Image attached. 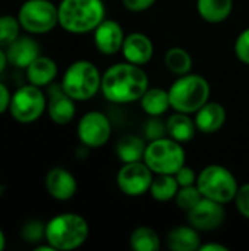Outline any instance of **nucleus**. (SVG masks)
<instances>
[{"instance_id": "23", "label": "nucleus", "mask_w": 249, "mask_h": 251, "mask_svg": "<svg viewBox=\"0 0 249 251\" xmlns=\"http://www.w3.org/2000/svg\"><path fill=\"white\" fill-rule=\"evenodd\" d=\"M142 110L151 116H161L170 109L169 91L160 87H148L144 96L139 100Z\"/></svg>"}, {"instance_id": "6", "label": "nucleus", "mask_w": 249, "mask_h": 251, "mask_svg": "<svg viewBox=\"0 0 249 251\" xmlns=\"http://www.w3.org/2000/svg\"><path fill=\"white\" fill-rule=\"evenodd\" d=\"M186 160L182 143L167 137L151 140L147 144L144 162L154 175H175Z\"/></svg>"}, {"instance_id": "22", "label": "nucleus", "mask_w": 249, "mask_h": 251, "mask_svg": "<svg viewBox=\"0 0 249 251\" xmlns=\"http://www.w3.org/2000/svg\"><path fill=\"white\" fill-rule=\"evenodd\" d=\"M233 10V0H197V12L208 24L225 22Z\"/></svg>"}, {"instance_id": "13", "label": "nucleus", "mask_w": 249, "mask_h": 251, "mask_svg": "<svg viewBox=\"0 0 249 251\" xmlns=\"http://www.w3.org/2000/svg\"><path fill=\"white\" fill-rule=\"evenodd\" d=\"M94 44L101 54L113 56L122 50L125 32L122 25L114 19H104L94 31Z\"/></svg>"}, {"instance_id": "9", "label": "nucleus", "mask_w": 249, "mask_h": 251, "mask_svg": "<svg viewBox=\"0 0 249 251\" xmlns=\"http://www.w3.org/2000/svg\"><path fill=\"white\" fill-rule=\"evenodd\" d=\"M47 107V99L40 87L28 84L15 91L10 99L9 112L12 118L19 124H32L44 113Z\"/></svg>"}, {"instance_id": "19", "label": "nucleus", "mask_w": 249, "mask_h": 251, "mask_svg": "<svg viewBox=\"0 0 249 251\" xmlns=\"http://www.w3.org/2000/svg\"><path fill=\"white\" fill-rule=\"evenodd\" d=\"M166 244L172 251H197L201 247V235L192 225H181L169 231Z\"/></svg>"}, {"instance_id": "25", "label": "nucleus", "mask_w": 249, "mask_h": 251, "mask_svg": "<svg viewBox=\"0 0 249 251\" xmlns=\"http://www.w3.org/2000/svg\"><path fill=\"white\" fill-rule=\"evenodd\" d=\"M164 66L176 76L186 75L192 69V56L183 47H170L164 54Z\"/></svg>"}, {"instance_id": "35", "label": "nucleus", "mask_w": 249, "mask_h": 251, "mask_svg": "<svg viewBox=\"0 0 249 251\" xmlns=\"http://www.w3.org/2000/svg\"><path fill=\"white\" fill-rule=\"evenodd\" d=\"M157 0H122L123 6L129 12H145L156 4Z\"/></svg>"}, {"instance_id": "3", "label": "nucleus", "mask_w": 249, "mask_h": 251, "mask_svg": "<svg viewBox=\"0 0 249 251\" xmlns=\"http://www.w3.org/2000/svg\"><path fill=\"white\" fill-rule=\"evenodd\" d=\"M88 222L78 213H60L45 225V241L54 250L79 249L88 238Z\"/></svg>"}, {"instance_id": "18", "label": "nucleus", "mask_w": 249, "mask_h": 251, "mask_svg": "<svg viewBox=\"0 0 249 251\" xmlns=\"http://www.w3.org/2000/svg\"><path fill=\"white\" fill-rule=\"evenodd\" d=\"M7 60L15 68L26 69V66L40 56V46L31 37H18L7 47Z\"/></svg>"}, {"instance_id": "30", "label": "nucleus", "mask_w": 249, "mask_h": 251, "mask_svg": "<svg viewBox=\"0 0 249 251\" xmlns=\"http://www.w3.org/2000/svg\"><path fill=\"white\" fill-rule=\"evenodd\" d=\"M22 237L28 243H38L43 238L45 240V225L38 221H29L22 229Z\"/></svg>"}, {"instance_id": "15", "label": "nucleus", "mask_w": 249, "mask_h": 251, "mask_svg": "<svg viewBox=\"0 0 249 251\" xmlns=\"http://www.w3.org/2000/svg\"><path fill=\"white\" fill-rule=\"evenodd\" d=\"M45 188L53 199L59 201H66L76 194L78 184L75 176L68 169L56 166L50 169L45 175Z\"/></svg>"}, {"instance_id": "33", "label": "nucleus", "mask_w": 249, "mask_h": 251, "mask_svg": "<svg viewBox=\"0 0 249 251\" xmlns=\"http://www.w3.org/2000/svg\"><path fill=\"white\" fill-rule=\"evenodd\" d=\"M233 201L236 203L238 212L245 219H249V182L248 184H244V185H239L236 197H235Z\"/></svg>"}, {"instance_id": "31", "label": "nucleus", "mask_w": 249, "mask_h": 251, "mask_svg": "<svg viewBox=\"0 0 249 251\" xmlns=\"http://www.w3.org/2000/svg\"><path fill=\"white\" fill-rule=\"evenodd\" d=\"M144 132H145V137L150 141L166 137V134H167L166 124L160 119V116H151V119L147 122V125L144 128Z\"/></svg>"}, {"instance_id": "32", "label": "nucleus", "mask_w": 249, "mask_h": 251, "mask_svg": "<svg viewBox=\"0 0 249 251\" xmlns=\"http://www.w3.org/2000/svg\"><path fill=\"white\" fill-rule=\"evenodd\" d=\"M235 54L244 65L249 66V28L238 35L235 41Z\"/></svg>"}, {"instance_id": "5", "label": "nucleus", "mask_w": 249, "mask_h": 251, "mask_svg": "<svg viewBox=\"0 0 249 251\" xmlns=\"http://www.w3.org/2000/svg\"><path fill=\"white\" fill-rule=\"evenodd\" d=\"M101 76L92 62L76 60L65 71L60 85L75 101H87L101 90Z\"/></svg>"}, {"instance_id": "8", "label": "nucleus", "mask_w": 249, "mask_h": 251, "mask_svg": "<svg viewBox=\"0 0 249 251\" xmlns=\"http://www.w3.org/2000/svg\"><path fill=\"white\" fill-rule=\"evenodd\" d=\"M18 19L26 32L45 34L59 24V10L50 0H26L19 9Z\"/></svg>"}, {"instance_id": "34", "label": "nucleus", "mask_w": 249, "mask_h": 251, "mask_svg": "<svg viewBox=\"0 0 249 251\" xmlns=\"http://www.w3.org/2000/svg\"><path fill=\"white\" fill-rule=\"evenodd\" d=\"M175 178H176L179 187H188V185H195V184H197L198 175L194 172V169H192L191 166L183 165V166L175 174Z\"/></svg>"}, {"instance_id": "26", "label": "nucleus", "mask_w": 249, "mask_h": 251, "mask_svg": "<svg viewBox=\"0 0 249 251\" xmlns=\"http://www.w3.org/2000/svg\"><path fill=\"white\" fill-rule=\"evenodd\" d=\"M179 190V184L175 178V175H156L153 178L150 194L157 201H170L176 197Z\"/></svg>"}, {"instance_id": "36", "label": "nucleus", "mask_w": 249, "mask_h": 251, "mask_svg": "<svg viewBox=\"0 0 249 251\" xmlns=\"http://www.w3.org/2000/svg\"><path fill=\"white\" fill-rule=\"evenodd\" d=\"M10 99H12V96H10L9 90H7V88L0 82V115H1V113H4V112L9 109Z\"/></svg>"}, {"instance_id": "28", "label": "nucleus", "mask_w": 249, "mask_h": 251, "mask_svg": "<svg viewBox=\"0 0 249 251\" xmlns=\"http://www.w3.org/2000/svg\"><path fill=\"white\" fill-rule=\"evenodd\" d=\"M19 19L12 15L0 16V49H7L19 37Z\"/></svg>"}, {"instance_id": "2", "label": "nucleus", "mask_w": 249, "mask_h": 251, "mask_svg": "<svg viewBox=\"0 0 249 251\" xmlns=\"http://www.w3.org/2000/svg\"><path fill=\"white\" fill-rule=\"evenodd\" d=\"M57 10L59 25L70 34L91 32L106 19L103 0H62Z\"/></svg>"}, {"instance_id": "29", "label": "nucleus", "mask_w": 249, "mask_h": 251, "mask_svg": "<svg viewBox=\"0 0 249 251\" xmlns=\"http://www.w3.org/2000/svg\"><path fill=\"white\" fill-rule=\"evenodd\" d=\"M201 199H203V194H201V191L198 190V187L195 184V185H188V187H179L178 194L175 197V201H176L178 207H181L182 210L188 212Z\"/></svg>"}, {"instance_id": "11", "label": "nucleus", "mask_w": 249, "mask_h": 251, "mask_svg": "<svg viewBox=\"0 0 249 251\" xmlns=\"http://www.w3.org/2000/svg\"><path fill=\"white\" fill-rule=\"evenodd\" d=\"M79 141L91 149L103 147L112 137V124L107 115L98 110L85 113L76 126Z\"/></svg>"}, {"instance_id": "38", "label": "nucleus", "mask_w": 249, "mask_h": 251, "mask_svg": "<svg viewBox=\"0 0 249 251\" xmlns=\"http://www.w3.org/2000/svg\"><path fill=\"white\" fill-rule=\"evenodd\" d=\"M7 54H6V51H3V49H0V74L4 71V68H6V65H7Z\"/></svg>"}, {"instance_id": "1", "label": "nucleus", "mask_w": 249, "mask_h": 251, "mask_svg": "<svg viewBox=\"0 0 249 251\" xmlns=\"http://www.w3.org/2000/svg\"><path fill=\"white\" fill-rule=\"evenodd\" d=\"M148 87L150 81L142 66L131 62L112 65L101 76L103 96L116 104L139 101Z\"/></svg>"}, {"instance_id": "37", "label": "nucleus", "mask_w": 249, "mask_h": 251, "mask_svg": "<svg viewBox=\"0 0 249 251\" xmlns=\"http://www.w3.org/2000/svg\"><path fill=\"white\" fill-rule=\"evenodd\" d=\"M229 249L223 244H216V243H207V244H201L200 251H227Z\"/></svg>"}, {"instance_id": "20", "label": "nucleus", "mask_w": 249, "mask_h": 251, "mask_svg": "<svg viewBox=\"0 0 249 251\" xmlns=\"http://www.w3.org/2000/svg\"><path fill=\"white\" fill-rule=\"evenodd\" d=\"M26 79L37 87L50 85L57 75V65L47 56H38L26 66Z\"/></svg>"}, {"instance_id": "21", "label": "nucleus", "mask_w": 249, "mask_h": 251, "mask_svg": "<svg viewBox=\"0 0 249 251\" xmlns=\"http://www.w3.org/2000/svg\"><path fill=\"white\" fill-rule=\"evenodd\" d=\"M166 129L170 138L182 144L189 143L198 131L195 125V119H191L189 113H182V112H175L167 118Z\"/></svg>"}, {"instance_id": "14", "label": "nucleus", "mask_w": 249, "mask_h": 251, "mask_svg": "<svg viewBox=\"0 0 249 251\" xmlns=\"http://www.w3.org/2000/svg\"><path fill=\"white\" fill-rule=\"evenodd\" d=\"M126 62L144 66L154 54V44L151 38L142 32H131L125 37L122 50Z\"/></svg>"}, {"instance_id": "10", "label": "nucleus", "mask_w": 249, "mask_h": 251, "mask_svg": "<svg viewBox=\"0 0 249 251\" xmlns=\"http://www.w3.org/2000/svg\"><path fill=\"white\" fill-rule=\"evenodd\" d=\"M154 174L145 165V162L123 163L116 176L119 190L129 197H139L150 191Z\"/></svg>"}, {"instance_id": "16", "label": "nucleus", "mask_w": 249, "mask_h": 251, "mask_svg": "<svg viewBox=\"0 0 249 251\" xmlns=\"http://www.w3.org/2000/svg\"><path fill=\"white\" fill-rule=\"evenodd\" d=\"M47 112L50 119L57 125H68L72 122L76 113L75 100L69 97L62 85L50 87V97L47 103Z\"/></svg>"}, {"instance_id": "27", "label": "nucleus", "mask_w": 249, "mask_h": 251, "mask_svg": "<svg viewBox=\"0 0 249 251\" xmlns=\"http://www.w3.org/2000/svg\"><path fill=\"white\" fill-rule=\"evenodd\" d=\"M129 244L135 251H158L161 247V240L153 228L138 226L132 231Z\"/></svg>"}, {"instance_id": "39", "label": "nucleus", "mask_w": 249, "mask_h": 251, "mask_svg": "<svg viewBox=\"0 0 249 251\" xmlns=\"http://www.w3.org/2000/svg\"><path fill=\"white\" fill-rule=\"evenodd\" d=\"M4 244H6V241H4V235H3V232H1V229H0V251L4 249Z\"/></svg>"}, {"instance_id": "7", "label": "nucleus", "mask_w": 249, "mask_h": 251, "mask_svg": "<svg viewBox=\"0 0 249 251\" xmlns=\"http://www.w3.org/2000/svg\"><path fill=\"white\" fill-rule=\"evenodd\" d=\"M197 187L203 197L226 204L235 200L239 184L236 176L226 166L208 165L198 174Z\"/></svg>"}, {"instance_id": "24", "label": "nucleus", "mask_w": 249, "mask_h": 251, "mask_svg": "<svg viewBox=\"0 0 249 251\" xmlns=\"http://www.w3.org/2000/svg\"><path fill=\"white\" fill-rule=\"evenodd\" d=\"M145 149H147V144H145L144 138L129 134L119 140V143L116 146V154L122 163L142 162Z\"/></svg>"}, {"instance_id": "4", "label": "nucleus", "mask_w": 249, "mask_h": 251, "mask_svg": "<svg viewBox=\"0 0 249 251\" xmlns=\"http://www.w3.org/2000/svg\"><path fill=\"white\" fill-rule=\"evenodd\" d=\"M170 107L175 112L195 113L210 100V84L198 74H186L176 78V81L169 87Z\"/></svg>"}, {"instance_id": "17", "label": "nucleus", "mask_w": 249, "mask_h": 251, "mask_svg": "<svg viewBox=\"0 0 249 251\" xmlns=\"http://www.w3.org/2000/svg\"><path fill=\"white\" fill-rule=\"evenodd\" d=\"M226 109L217 101H207L200 110L195 112L197 129L203 134H214L223 128L226 124Z\"/></svg>"}, {"instance_id": "12", "label": "nucleus", "mask_w": 249, "mask_h": 251, "mask_svg": "<svg viewBox=\"0 0 249 251\" xmlns=\"http://www.w3.org/2000/svg\"><path fill=\"white\" fill-rule=\"evenodd\" d=\"M188 213V222L200 232H210L225 222L226 210L222 203L203 197Z\"/></svg>"}]
</instances>
